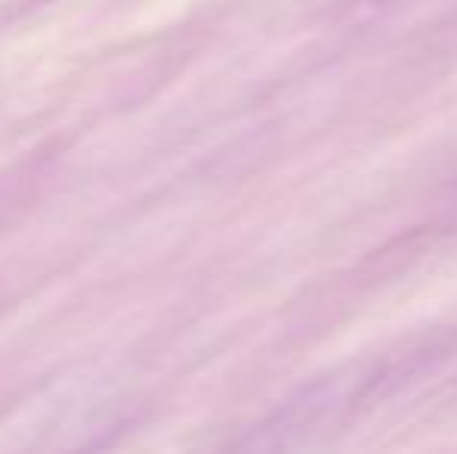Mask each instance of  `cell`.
Here are the masks:
<instances>
[{
  "label": "cell",
  "instance_id": "obj_1",
  "mask_svg": "<svg viewBox=\"0 0 457 454\" xmlns=\"http://www.w3.org/2000/svg\"><path fill=\"white\" fill-rule=\"evenodd\" d=\"M383 4H395V0H383Z\"/></svg>",
  "mask_w": 457,
  "mask_h": 454
}]
</instances>
